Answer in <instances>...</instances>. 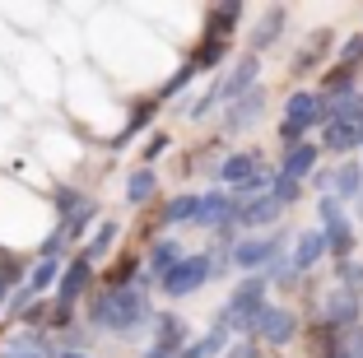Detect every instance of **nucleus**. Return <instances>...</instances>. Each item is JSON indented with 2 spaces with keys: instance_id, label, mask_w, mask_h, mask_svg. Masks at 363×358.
I'll return each instance as SVG.
<instances>
[{
  "instance_id": "5701e85b",
  "label": "nucleus",
  "mask_w": 363,
  "mask_h": 358,
  "mask_svg": "<svg viewBox=\"0 0 363 358\" xmlns=\"http://www.w3.org/2000/svg\"><path fill=\"white\" fill-rule=\"evenodd\" d=\"M331 191H335V201H359L363 196V163H340V172L331 177Z\"/></svg>"
},
{
  "instance_id": "c756f323",
  "label": "nucleus",
  "mask_w": 363,
  "mask_h": 358,
  "mask_svg": "<svg viewBox=\"0 0 363 358\" xmlns=\"http://www.w3.org/2000/svg\"><path fill=\"white\" fill-rule=\"evenodd\" d=\"M112 242H117V223L107 219L103 228H98L94 237H89V247H84V252H79V256H84L89 265H98V261H103V256H107V247H112Z\"/></svg>"
},
{
  "instance_id": "473e14b6",
  "label": "nucleus",
  "mask_w": 363,
  "mask_h": 358,
  "mask_svg": "<svg viewBox=\"0 0 363 358\" xmlns=\"http://www.w3.org/2000/svg\"><path fill=\"white\" fill-rule=\"evenodd\" d=\"M33 303H38V298H33L23 284H14V289H10V298H5V312H10V316H23Z\"/></svg>"
},
{
  "instance_id": "aec40b11",
  "label": "nucleus",
  "mask_w": 363,
  "mask_h": 358,
  "mask_svg": "<svg viewBox=\"0 0 363 358\" xmlns=\"http://www.w3.org/2000/svg\"><path fill=\"white\" fill-rule=\"evenodd\" d=\"M321 145L331 149V154L359 149V121H326V126H321Z\"/></svg>"
},
{
  "instance_id": "e433bc0d",
  "label": "nucleus",
  "mask_w": 363,
  "mask_h": 358,
  "mask_svg": "<svg viewBox=\"0 0 363 358\" xmlns=\"http://www.w3.org/2000/svg\"><path fill=\"white\" fill-rule=\"evenodd\" d=\"M270 196H275V201H279V210H284V205H294V201H298V181H284V177H275Z\"/></svg>"
},
{
  "instance_id": "0eeeda50",
  "label": "nucleus",
  "mask_w": 363,
  "mask_h": 358,
  "mask_svg": "<svg viewBox=\"0 0 363 358\" xmlns=\"http://www.w3.org/2000/svg\"><path fill=\"white\" fill-rule=\"evenodd\" d=\"M359 316H363V298L345 293V289H331V293H326V303H321V321H326V326H331L340 340L359 326Z\"/></svg>"
},
{
  "instance_id": "39448f33",
  "label": "nucleus",
  "mask_w": 363,
  "mask_h": 358,
  "mask_svg": "<svg viewBox=\"0 0 363 358\" xmlns=\"http://www.w3.org/2000/svg\"><path fill=\"white\" fill-rule=\"evenodd\" d=\"M317 214H321V237H326V252L340 256V261H350V252H354V223L345 219L340 201H335V196H321Z\"/></svg>"
},
{
  "instance_id": "20e7f679",
  "label": "nucleus",
  "mask_w": 363,
  "mask_h": 358,
  "mask_svg": "<svg viewBox=\"0 0 363 358\" xmlns=\"http://www.w3.org/2000/svg\"><path fill=\"white\" fill-rule=\"evenodd\" d=\"M210 274H214L210 252H186V256H182V261L159 279V289H163L168 298H186V293H196V289H201Z\"/></svg>"
},
{
  "instance_id": "7ed1b4c3",
  "label": "nucleus",
  "mask_w": 363,
  "mask_h": 358,
  "mask_svg": "<svg viewBox=\"0 0 363 358\" xmlns=\"http://www.w3.org/2000/svg\"><path fill=\"white\" fill-rule=\"evenodd\" d=\"M321 121H326V98H321V94H308V89H298V94L284 103L279 140H284V145H303V135H308V130H317Z\"/></svg>"
},
{
  "instance_id": "a878e982",
  "label": "nucleus",
  "mask_w": 363,
  "mask_h": 358,
  "mask_svg": "<svg viewBox=\"0 0 363 358\" xmlns=\"http://www.w3.org/2000/svg\"><path fill=\"white\" fill-rule=\"evenodd\" d=\"M224 349H228V330H224V326H214L210 335L191 340V345L182 349L177 358H219V354H224Z\"/></svg>"
},
{
  "instance_id": "a211bd4d",
  "label": "nucleus",
  "mask_w": 363,
  "mask_h": 358,
  "mask_svg": "<svg viewBox=\"0 0 363 358\" xmlns=\"http://www.w3.org/2000/svg\"><path fill=\"white\" fill-rule=\"evenodd\" d=\"M182 256H186V252H182L177 237H159V242L150 247V256H145V274H150L154 284H159V279H163V274H168L172 265L182 261Z\"/></svg>"
},
{
  "instance_id": "4c0bfd02",
  "label": "nucleus",
  "mask_w": 363,
  "mask_h": 358,
  "mask_svg": "<svg viewBox=\"0 0 363 358\" xmlns=\"http://www.w3.org/2000/svg\"><path fill=\"white\" fill-rule=\"evenodd\" d=\"M359 61H363V33H359V38H350V43H340V65H350V70H354Z\"/></svg>"
},
{
  "instance_id": "79ce46f5",
  "label": "nucleus",
  "mask_w": 363,
  "mask_h": 358,
  "mask_svg": "<svg viewBox=\"0 0 363 358\" xmlns=\"http://www.w3.org/2000/svg\"><path fill=\"white\" fill-rule=\"evenodd\" d=\"M0 358H43V354H33V349H0Z\"/></svg>"
},
{
  "instance_id": "6e6552de",
  "label": "nucleus",
  "mask_w": 363,
  "mask_h": 358,
  "mask_svg": "<svg viewBox=\"0 0 363 358\" xmlns=\"http://www.w3.org/2000/svg\"><path fill=\"white\" fill-rule=\"evenodd\" d=\"M233 214H238V201L228 196V191H205V196H196V228H214L224 233L233 228Z\"/></svg>"
},
{
  "instance_id": "c85d7f7f",
  "label": "nucleus",
  "mask_w": 363,
  "mask_h": 358,
  "mask_svg": "<svg viewBox=\"0 0 363 358\" xmlns=\"http://www.w3.org/2000/svg\"><path fill=\"white\" fill-rule=\"evenodd\" d=\"M154 112H159V103H154V98H145V103H135V112H130L126 130H121V135H117V145H112V149H126L130 140H135L140 130H145V126H150V121H154Z\"/></svg>"
},
{
  "instance_id": "4468645a",
  "label": "nucleus",
  "mask_w": 363,
  "mask_h": 358,
  "mask_svg": "<svg viewBox=\"0 0 363 358\" xmlns=\"http://www.w3.org/2000/svg\"><path fill=\"white\" fill-rule=\"evenodd\" d=\"M154 349L177 358L182 349H186V321H182V316H172V312L154 316Z\"/></svg>"
},
{
  "instance_id": "c03bdc74",
  "label": "nucleus",
  "mask_w": 363,
  "mask_h": 358,
  "mask_svg": "<svg viewBox=\"0 0 363 358\" xmlns=\"http://www.w3.org/2000/svg\"><path fill=\"white\" fill-rule=\"evenodd\" d=\"M145 358H172V354H159V349H145Z\"/></svg>"
},
{
  "instance_id": "bb28decb",
  "label": "nucleus",
  "mask_w": 363,
  "mask_h": 358,
  "mask_svg": "<svg viewBox=\"0 0 363 358\" xmlns=\"http://www.w3.org/2000/svg\"><path fill=\"white\" fill-rule=\"evenodd\" d=\"M191 219H196V196H191V191H186V196H172V201L159 210L163 228H182V223H191Z\"/></svg>"
},
{
  "instance_id": "a19ab883",
  "label": "nucleus",
  "mask_w": 363,
  "mask_h": 358,
  "mask_svg": "<svg viewBox=\"0 0 363 358\" xmlns=\"http://www.w3.org/2000/svg\"><path fill=\"white\" fill-rule=\"evenodd\" d=\"M224 358H257V345H252V340H242V345H233Z\"/></svg>"
},
{
  "instance_id": "7c9ffc66",
  "label": "nucleus",
  "mask_w": 363,
  "mask_h": 358,
  "mask_svg": "<svg viewBox=\"0 0 363 358\" xmlns=\"http://www.w3.org/2000/svg\"><path fill=\"white\" fill-rule=\"evenodd\" d=\"M224 52H228V43H210V38H205V43L191 52V61H186V65H191L196 74H201V70H214V65L224 61Z\"/></svg>"
},
{
  "instance_id": "72a5a7b5",
  "label": "nucleus",
  "mask_w": 363,
  "mask_h": 358,
  "mask_svg": "<svg viewBox=\"0 0 363 358\" xmlns=\"http://www.w3.org/2000/svg\"><path fill=\"white\" fill-rule=\"evenodd\" d=\"M191 79H196V70H191V65H182V70H177V74H172L168 84H163V89H159V98H177V94H182V89L191 84Z\"/></svg>"
},
{
  "instance_id": "6ab92c4d",
  "label": "nucleus",
  "mask_w": 363,
  "mask_h": 358,
  "mask_svg": "<svg viewBox=\"0 0 363 358\" xmlns=\"http://www.w3.org/2000/svg\"><path fill=\"white\" fill-rule=\"evenodd\" d=\"M238 19H242V5H238V0L214 5V10H210V23H205V38H210V43H228V33L238 28Z\"/></svg>"
},
{
  "instance_id": "cd10ccee",
  "label": "nucleus",
  "mask_w": 363,
  "mask_h": 358,
  "mask_svg": "<svg viewBox=\"0 0 363 358\" xmlns=\"http://www.w3.org/2000/svg\"><path fill=\"white\" fill-rule=\"evenodd\" d=\"M94 219H98V205H94V201H84L75 214H65V219H61V228H56V233H61L65 242H79V237L89 233V223H94Z\"/></svg>"
},
{
  "instance_id": "412c9836",
  "label": "nucleus",
  "mask_w": 363,
  "mask_h": 358,
  "mask_svg": "<svg viewBox=\"0 0 363 358\" xmlns=\"http://www.w3.org/2000/svg\"><path fill=\"white\" fill-rule=\"evenodd\" d=\"M363 116V94L359 89H345V94H331L326 98V121H359ZM321 121V126H326Z\"/></svg>"
},
{
  "instance_id": "2eb2a0df",
  "label": "nucleus",
  "mask_w": 363,
  "mask_h": 358,
  "mask_svg": "<svg viewBox=\"0 0 363 358\" xmlns=\"http://www.w3.org/2000/svg\"><path fill=\"white\" fill-rule=\"evenodd\" d=\"M321 256H331L326 252V237H321V228H308V233H298V242L289 252V265H294V274H303V270H312Z\"/></svg>"
},
{
  "instance_id": "393cba45",
  "label": "nucleus",
  "mask_w": 363,
  "mask_h": 358,
  "mask_svg": "<svg viewBox=\"0 0 363 358\" xmlns=\"http://www.w3.org/2000/svg\"><path fill=\"white\" fill-rule=\"evenodd\" d=\"M154 191H159V177H154V168H135L126 177V205H150Z\"/></svg>"
},
{
  "instance_id": "dca6fc26",
  "label": "nucleus",
  "mask_w": 363,
  "mask_h": 358,
  "mask_svg": "<svg viewBox=\"0 0 363 358\" xmlns=\"http://www.w3.org/2000/svg\"><path fill=\"white\" fill-rule=\"evenodd\" d=\"M317 172V145H289L279 158V177L284 181H303Z\"/></svg>"
},
{
  "instance_id": "b1692460",
  "label": "nucleus",
  "mask_w": 363,
  "mask_h": 358,
  "mask_svg": "<svg viewBox=\"0 0 363 358\" xmlns=\"http://www.w3.org/2000/svg\"><path fill=\"white\" fill-rule=\"evenodd\" d=\"M56 274H61V261H56V256H38V265L23 274V289L38 298V293H47V289L56 284Z\"/></svg>"
},
{
  "instance_id": "f8f14e48",
  "label": "nucleus",
  "mask_w": 363,
  "mask_h": 358,
  "mask_svg": "<svg viewBox=\"0 0 363 358\" xmlns=\"http://www.w3.org/2000/svg\"><path fill=\"white\" fill-rule=\"evenodd\" d=\"M279 219V201L275 196H257V201H242L238 205V214H233V228L242 233V228H270V223Z\"/></svg>"
},
{
  "instance_id": "1a4fd4ad",
  "label": "nucleus",
  "mask_w": 363,
  "mask_h": 358,
  "mask_svg": "<svg viewBox=\"0 0 363 358\" xmlns=\"http://www.w3.org/2000/svg\"><path fill=\"white\" fill-rule=\"evenodd\" d=\"M89 284H94V265H89L84 256H75L70 265H61V274H56V307L70 312V307L89 293Z\"/></svg>"
},
{
  "instance_id": "f704fd0d",
  "label": "nucleus",
  "mask_w": 363,
  "mask_h": 358,
  "mask_svg": "<svg viewBox=\"0 0 363 358\" xmlns=\"http://www.w3.org/2000/svg\"><path fill=\"white\" fill-rule=\"evenodd\" d=\"M84 201H89V196H79V191H70V186H61V191H56V210H61V219H65V214H75Z\"/></svg>"
},
{
  "instance_id": "a18cd8bd",
  "label": "nucleus",
  "mask_w": 363,
  "mask_h": 358,
  "mask_svg": "<svg viewBox=\"0 0 363 358\" xmlns=\"http://www.w3.org/2000/svg\"><path fill=\"white\" fill-rule=\"evenodd\" d=\"M359 145H363V116H359Z\"/></svg>"
},
{
  "instance_id": "ddd939ff",
  "label": "nucleus",
  "mask_w": 363,
  "mask_h": 358,
  "mask_svg": "<svg viewBox=\"0 0 363 358\" xmlns=\"http://www.w3.org/2000/svg\"><path fill=\"white\" fill-rule=\"evenodd\" d=\"M261 116H266V94L261 89H252V94H242V98H233L228 103V130H247V126H257Z\"/></svg>"
},
{
  "instance_id": "58836bf2",
  "label": "nucleus",
  "mask_w": 363,
  "mask_h": 358,
  "mask_svg": "<svg viewBox=\"0 0 363 358\" xmlns=\"http://www.w3.org/2000/svg\"><path fill=\"white\" fill-rule=\"evenodd\" d=\"M168 145H172V140L163 135V130H154V135H150V145H145V168H150L154 158H163V154H168Z\"/></svg>"
},
{
  "instance_id": "9b49d317",
  "label": "nucleus",
  "mask_w": 363,
  "mask_h": 358,
  "mask_svg": "<svg viewBox=\"0 0 363 358\" xmlns=\"http://www.w3.org/2000/svg\"><path fill=\"white\" fill-rule=\"evenodd\" d=\"M257 74H261V65H257V56L247 52L242 61L233 65V70L224 74V79H219V84L210 89L214 94V103H219V98H224V103H233V98H242V94H252V89H257Z\"/></svg>"
},
{
  "instance_id": "c9c22d12",
  "label": "nucleus",
  "mask_w": 363,
  "mask_h": 358,
  "mask_svg": "<svg viewBox=\"0 0 363 358\" xmlns=\"http://www.w3.org/2000/svg\"><path fill=\"white\" fill-rule=\"evenodd\" d=\"M321 47H326V38H312V43H308V52H303L298 61H294V74H312V61L321 56Z\"/></svg>"
},
{
  "instance_id": "ea45409f",
  "label": "nucleus",
  "mask_w": 363,
  "mask_h": 358,
  "mask_svg": "<svg viewBox=\"0 0 363 358\" xmlns=\"http://www.w3.org/2000/svg\"><path fill=\"white\" fill-rule=\"evenodd\" d=\"M19 274H23V265H5V274H0V307H5V298H10V289H14Z\"/></svg>"
},
{
  "instance_id": "4be33fe9",
  "label": "nucleus",
  "mask_w": 363,
  "mask_h": 358,
  "mask_svg": "<svg viewBox=\"0 0 363 358\" xmlns=\"http://www.w3.org/2000/svg\"><path fill=\"white\" fill-rule=\"evenodd\" d=\"M284 19H289V14H284V5H270V10L261 14L257 33H252V56H257V52H266V47L275 43L279 33H284Z\"/></svg>"
},
{
  "instance_id": "423d86ee",
  "label": "nucleus",
  "mask_w": 363,
  "mask_h": 358,
  "mask_svg": "<svg viewBox=\"0 0 363 358\" xmlns=\"http://www.w3.org/2000/svg\"><path fill=\"white\" fill-rule=\"evenodd\" d=\"M284 252V233H261V237H238L233 247H228V265H238V270H261V265H270L275 256Z\"/></svg>"
},
{
  "instance_id": "9d476101",
  "label": "nucleus",
  "mask_w": 363,
  "mask_h": 358,
  "mask_svg": "<svg viewBox=\"0 0 363 358\" xmlns=\"http://www.w3.org/2000/svg\"><path fill=\"white\" fill-rule=\"evenodd\" d=\"M252 335L261 340V345H289V340L298 335V316L289 312V307H270L266 303V312L257 316V330Z\"/></svg>"
},
{
  "instance_id": "2f4dec72",
  "label": "nucleus",
  "mask_w": 363,
  "mask_h": 358,
  "mask_svg": "<svg viewBox=\"0 0 363 358\" xmlns=\"http://www.w3.org/2000/svg\"><path fill=\"white\" fill-rule=\"evenodd\" d=\"M340 289L354 298H363V265L359 261H340Z\"/></svg>"
},
{
  "instance_id": "37998d69",
  "label": "nucleus",
  "mask_w": 363,
  "mask_h": 358,
  "mask_svg": "<svg viewBox=\"0 0 363 358\" xmlns=\"http://www.w3.org/2000/svg\"><path fill=\"white\" fill-rule=\"evenodd\" d=\"M52 358H94V354H89V349H84V354H79V349H56Z\"/></svg>"
},
{
  "instance_id": "f03ea898",
  "label": "nucleus",
  "mask_w": 363,
  "mask_h": 358,
  "mask_svg": "<svg viewBox=\"0 0 363 358\" xmlns=\"http://www.w3.org/2000/svg\"><path fill=\"white\" fill-rule=\"evenodd\" d=\"M261 312H266V279H242L233 289V298L224 303V312H219V326L228 335H252Z\"/></svg>"
},
{
  "instance_id": "f257e3e1",
  "label": "nucleus",
  "mask_w": 363,
  "mask_h": 358,
  "mask_svg": "<svg viewBox=\"0 0 363 358\" xmlns=\"http://www.w3.org/2000/svg\"><path fill=\"white\" fill-rule=\"evenodd\" d=\"M150 321H154V303L140 284L103 289V293L89 298V326L112 330V335H121V340H135Z\"/></svg>"
},
{
  "instance_id": "f3484780",
  "label": "nucleus",
  "mask_w": 363,
  "mask_h": 358,
  "mask_svg": "<svg viewBox=\"0 0 363 358\" xmlns=\"http://www.w3.org/2000/svg\"><path fill=\"white\" fill-rule=\"evenodd\" d=\"M261 168V158L257 154H228L224 163H219V181L228 186V196H238V191L252 181V172Z\"/></svg>"
}]
</instances>
